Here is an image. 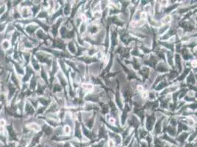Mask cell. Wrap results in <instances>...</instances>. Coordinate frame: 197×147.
<instances>
[{"label": "cell", "instance_id": "1", "mask_svg": "<svg viewBox=\"0 0 197 147\" xmlns=\"http://www.w3.org/2000/svg\"><path fill=\"white\" fill-rule=\"evenodd\" d=\"M35 57L38 60L40 65H47L48 66H50L52 63V61L50 58V55H48L46 52L43 51L38 50L37 52L34 54Z\"/></svg>", "mask_w": 197, "mask_h": 147}, {"label": "cell", "instance_id": "2", "mask_svg": "<svg viewBox=\"0 0 197 147\" xmlns=\"http://www.w3.org/2000/svg\"><path fill=\"white\" fill-rule=\"evenodd\" d=\"M6 132H7V142H15L17 143L19 141V136L16 130L13 127L11 124H8L6 125Z\"/></svg>", "mask_w": 197, "mask_h": 147}, {"label": "cell", "instance_id": "3", "mask_svg": "<svg viewBox=\"0 0 197 147\" xmlns=\"http://www.w3.org/2000/svg\"><path fill=\"white\" fill-rule=\"evenodd\" d=\"M10 63H11L12 70L13 71V72L16 74V75H18L19 77H22V76H24L25 73V68L24 65L16 62V61H13L12 59L10 60Z\"/></svg>", "mask_w": 197, "mask_h": 147}, {"label": "cell", "instance_id": "4", "mask_svg": "<svg viewBox=\"0 0 197 147\" xmlns=\"http://www.w3.org/2000/svg\"><path fill=\"white\" fill-rule=\"evenodd\" d=\"M19 91V89L12 83L10 81H9L8 83L7 84V93H6V96H7V104L10 102V100L15 97L17 92Z\"/></svg>", "mask_w": 197, "mask_h": 147}, {"label": "cell", "instance_id": "5", "mask_svg": "<svg viewBox=\"0 0 197 147\" xmlns=\"http://www.w3.org/2000/svg\"><path fill=\"white\" fill-rule=\"evenodd\" d=\"M39 29V27L34 22L29 24L25 27V35L28 37H34L36 31Z\"/></svg>", "mask_w": 197, "mask_h": 147}, {"label": "cell", "instance_id": "6", "mask_svg": "<svg viewBox=\"0 0 197 147\" xmlns=\"http://www.w3.org/2000/svg\"><path fill=\"white\" fill-rule=\"evenodd\" d=\"M10 81L19 90L22 84V81H21V77H19L18 75L13 72V70L10 71Z\"/></svg>", "mask_w": 197, "mask_h": 147}, {"label": "cell", "instance_id": "7", "mask_svg": "<svg viewBox=\"0 0 197 147\" xmlns=\"http://www.w3.org/2000/svg\"><path fill=\"white\" fill-rule=\"evenodd\" d=\"M29 65L32 67V68L34 70V71L35 73L39 72L40 70V68H41V65H40V63L38 61V60L36 59L34 55H32V57H31V59H30V61Z\"/></svg>", "mask_w": 197, "mask_h": 147}, {"label": "cell", "instance_id": "8", "mask_svg": "<svg viewBox=\"0 0 197 147\" xmlns=\"http://www.w3.org/2000/svg\"><path fill=\"white\" fill-rule=\"evenodd\" d=\"M20 14L22 19H29L32 18L30 7H22V8H20Z\"/></svg>", "mask_w": 197, "mask_h": 147}, {"label": "cell", "instance_id": "9", "mask_svg": "<svg viewBox=\"0 0 197 147\" xmlns=\"http://www.w3.org/2000/svg\"><path fill=\"white\" fill-rule=\"evenodd\" d=\"M22 35V34H21L19 32H18L17 30H15L14 32L11 34V37H10V42H11V45L13 47L16 46V45L19 43Z\"/></svg>", "mask_w": 197, "mask_h": 147}, {"label": "cell", "instance_id": "10", "mask_svg": "<svg viewBox=\"0 0 197 147\" xmlns=\"http://www.w3.org/2000/svg\"><path fill=\"white\" fill-rule=\"evenodd\" d=\"M10 22H13L11 19V15H10V11L8 10H6L1 16L0 17V23H10Z\"/></svg>", "mask_w": 197, "mask_h": 147}, {"label": "cell", "instance_id": "11", "mask_svg": "<svg viewBox=\"0 0 197 147\" xmlns=\"http://www.w3.org/2000/svg\"><path fill=\"white\" fill-rule=\"evenodd\" d=\"M0 47L2 49V51L6 52V51L8 50L9 49H10L11 47H13L11 45V42L8 39H4L3 38L1 40V43H0Z\"/></svg>", "mask_w": 197, "mask_h": 147}, {"label": "cell", "instance_id": "12", "mask_svg": "<svg viewBox=\"0 0 197 147\" xmlns=\"http://www.w3.org/2000/svg\"><path fill=\"white\" fill-rule=\"evenodd\" d=\"M40 10H41V6H40V4H32V5L30 7V10H31V13H32L33 19L36 17V16H37L38 13L40 12Z\"/></svg>", "mask_w": 197, "mask_h": 147}, {"label": "cell", "instance_id": "13", "mask_svg": "<svg viewBox=\"0 0 197 147\" xmlns=\"http://www.w3.org/2000/svg\"><path fill=\"white\" fill-rule=\"evenodd\" d=\"M37 99H38V102L39 104H40L41 106H43V107H47L51 102L50 100L46 98V97H37Z\"/></svg>", "mask_w": 197, "mask_h": 147}, {"label": "cell", "instance_id": "14", "mask_svg": "<svg viewBox=\"0 0 197 147\" xmlns=\"http://www.w3.org/2000/svg\"><path fill=\"white\" fill-rule=\"evenodd\" d=\"M32 5V1H22L19 5V8H22V7H30Z\"/></svg>", "mask_w": 197, "mask_h": 147}, {"label": "cell", "instance_id": "15", "mask_svg": "<svg viewBox=\"0 0 197 147\" xmlns=\"http://www.w3.org/2000/svg\"><path fill=\"white\" fill-rule=\"evenodd\" d=\"M6 10H7V9H6L5 4H4V5L1 6V7H0V17H1V15H2L3 13H4V12L6 11Z\"/></svg>", "mask_w": 197, "mask_h": 147}, {"label": "cell", "instance_id": "16", "mask_svg": "<svg viewBox=\"0 0 197 147\" xmlns=\"http://www.w3.org/2000/svg\"><path fill=\"white\" fill-rule=\"evenodd\" d=\"M3 68H3V67L1 66V65H0V69H3Z\"/></svg>", "mask_w": 197, "mask_h": 147}, {"label": "cell", "instance_id": "17", "mask_svg": "<svg viewBox=\"0 0 197 147\" xmlns=\"http://www.w3.org/2000/svg\"><path fill=\"white\" fill-rule=\"evenodd\" d=\"M0 94H1V91H0Z\"/></svg>", "mask_w": 197, "mask_h": 147}]
</instances>
